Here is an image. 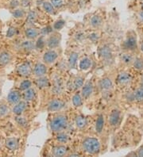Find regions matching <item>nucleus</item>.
Here are the masks:
<instances>
[{
	"label": "nucleus",
	"instance_id": "b1692460",
	"mask_svg": "<svg viewBox=\"0 0 143 157\" xmlns=\"http://www.w3.org/2000/svg\"><path fill=\"white\" fill-rule=\"evenodd\" d=\"M92 66V59L88 57L83 58L80 62L79 67H80V70L82 71H88L89 70Z\"/></svg>",
	"mask_w": 143,
	"mask_h": 157
},
{
	"label": "nucleus",
	"instance_id": "c9c22d12",
	"mask_svg": "<svg viewBox=\"0 0 143 157\" xmlns=\"http://www.w3.org/2000/svg\"><path fill=\"white\" fill-rule=\"evenodd\" d=\"M15 121L19 126L22 127V128H25V127L27 126V120L26 119V117H22L21 115H16L15 117Z\"/></svg>",
	"mask_w": 143,
	"mask_h": 157
},
{
	"label": "nucleus",
	"instance_id": "58836bf2",
	"mask_svg": "<svg viewBox=\"0 0 143 157\" xmlns=\"http://www.w3.org/2000/svg\"><path fill=\"white\" fill-rule=\"evenodd\" d=\"M12 15L15 18H22L25 17L26 12L23 9H14L12 12Z\"/></svg>",
	"mask_w": 143,
	"mask_h": 157
},
{
	"label": "nucleus",
	"instance_id": "8fccbe9b",
	"mask_svg": "<svg viewBox=\"0 0 143 157\" xmlns=\"http://www.w3.org/2000/svg\"><path fill=\"white\" fill-rule=\"evenodd\" d=\"M137 156H141L143 157V147H141L137 152Z\"/></svg>",
	"mask_w": 143,
	"mask_h": 157
},
{
	"label": "nucleus",
	"instance_id": "2f4dec72",
	"mask_svg": "<svg viewBox=\"0 0 143 157\" xmlns=\"http://www.w3.org/2000/svg\"><path fill=\"white\" fill-rule=\"evenodd\" d=\"M38 18V13L35 10H31L28 13L26 17V24L28 25H33L36 21Z\"/></svg>",
	"mask_w": 143,
	"mask_h": 157
},
{
	"label": "nucleus",
	"instance_id": "2eb2a0df",
	"mask_svg": "<svg viewBox=\"0 0 143 157\" xmlns=\"http://www.w3.org/2000/svg\"><path fill=\"white\" fill-rule=\"evenodd\" d=\"M113 86L114 85H113L112 80L108 77L103 78L99 81V87L102 90H104V91H109V90H112Z\"/></svg>",
	"mask_w": 143,
	"mask_h": 157
},
{
	"label": "nucleus",
	"instance_id": "ea45409f",
	"mask_svg": "<svg viewBox=\"0 0 143 157\" xmlns=\"http://www.w3.org/2000/svg\"><path fill=\"white\" fill-rule=\"evenodd\" d=\"M65 25V21L63 19H59L57 20V21H56L55 22H54V25H53V29H54V30H61V29H63L64 26Z\"/></svg>",
	"mask_w": 143,
	"mask_h": 157
},
{
	"label": "nucleus",
	"instance_id": "c756f323",
	"mask_svg": "<svg viewBox=\"0 0 143 157\" xmlns=\"http://www.w3.org/2000/svg\"><path fill=\"white\" fill-rule=\"evenodd\" d=\"M104 126V117L103 115H99L95 122V130L98 133H101Z\"/></svg>",
	"mask_w": 143,
	"mask_h": 157
},
{
	"label": "nucleus",
	"instance_id": "7c9ffc66",
	"mask_svg": "<svg viewBox=\"0 0 143 157\" xmlns=\"http://www.w3.org/2000/svg\"><path fill=\"white\" fill-rule=\"evenodd\" d=\"M84 84V78L82 76H76L73 79V85H74V90H77L82 88Z\"/></svg>",
	"mask_w": 143,
	"mask_h": 157
},
{
	"label": "nucleus",
	"instance_id": "603ef678",
	"mask_svg": "<svg viewBox=\"0 0 143 157\" xmlns=\"http://www.w3.org/2000/svg\"><path fill=\"white\" fill-rule=\"evenodd\" d=\"M140 48H141V51L143 52V42L141 44V46H140Z\"/></svg>",
	"mask_w": 143,
	"mask_h": 157
},
{
	"label": "nucleus",
	"instance_id": "4468645a",
	"mask_svg": "<svg viewBox=\"0 0 143 157\" xmlns=\"http://www.w3.org/2000/svg\"><path fill=\"white\" fill-rule=\"evenodd\" d=\"M27 107L26 101L25 100H21L18 103L14 105V107L12 109V112L15 115H22V113L25 111Z\"/></svg>",
	"mask_w": 143,
	"mask_h": 157
},
{
	"label": "nucleus",
	"instance_id": "393cba45",
	"mask_svg": "<svg viewBox=\"0 0 143 157\" xmlns=\"http://www.w3.org/2000/svg\"><path fill=\"white\" fill-rule=\"evenodd\" d=\"M78 58H79L78 52H71L70 56H69V59H68V67H69V68H74V67L76 66Z\"/></svg>",
	"mask_w": 143,
	"mask_h": 157
},
{
	"label": "nucleus",
	"instance_id": "c03bdc74",
	"mask_svg": "<svg viewBox=\"0 0 143 157\" xmlns=\"http://www.w3.org/2000/svg\"><path fill=\"white\" fill-rule=\"evenodd\" d=\"M53 27L51 26H46L45 27V28H43V29H42V36H49V35L50 34V33H53Z\"/></svg>",
	"mask_w": 143,
	"mask_h": 157
},
{
	"label": "nucleus",
	"instance_id": "cd10ccee",
	"mask_svg": "<svg viewBox=\"0 0 143 157\" xmlns=\"http://www.w3.org/2000/svg\"><path fill=\"white\" fill-rule=\"evenodd\" d=\"M83 100H84V98H83L81 94H80V93H76L73 96V98H72L73 105H74L75 107H80L83 105Z\"/></svg>",
	"mask_w": 143,
	"mask_h": 157
},
{
	"label": "nucleus",
	"instance_id": "7ed1b4c3",
	"mask_svg": "<svg viewBox=\"0 0 143 157\" xmlns=\"http://www.w3.org/2000/svg\"><path fill=\"white\" fill-rule=\"evenodd\" d=\"M61 36L59 33H50L46 39V46L50 49L57 48L61 44Z\"/></svg>",
	"mask_w": 143,
	"mask_h": 157
},
{
	"label": "nucleus",
	"instance_id": "f03ea898",
	"mask_svg": "<svg viewBox=\"0 0 143 157\" xmlns=\"http://www.w3.org/2000/svg\"><path fill=\"white\" fill-rule=\"evenodd\" d=\"M68 126H69L68 118H67L65 115L63 114L57 115L56 117L52 119V121H50V130L52 132H56V133L63 132L68 128Z\"/></svg>",
	"mask_w": 143,
	"mask_h": 157
},
{
	"label": "nucleus",
	"instance_id": "20e7f679",
	"mask_svg": "<svg viewBox=\"0 0 143 157\" xmlns=\"http://www.w3.org/2000/svg\"><path fill=\"white\" fill-rule=\"evenodd\" d=\"M99 56L104 62H109L112 60L113 52L111 47L107 44L102 45L99 49Z\"/></svg>",
	"mask_w": 143,
	"mask_h": 157
},
{
	"label": "nucleus",
	"instance_id": "5fc2aeb1",
	"mask_svg": "<svg viewBox=\"0 0 143 157\" xmlns=\"http://www.w3.org/2000/svg\"><path fill=\"white\" fill-rule=\"evenodd\" d=\"M0 147H1V144H0Z\"/></svg>",
	"mask_w": 143,
	"mask_h": 157
},
{
	"label": "nucleus",
	"instance_id": "9b49d317",
	"mask_svg": "<svg viewBox=\"0 0 143 157\" xmlns=\"http://www.w3.org/2000/svg\"><path fill=\"white\" fill-rule=\"evenodd\" d=\"M22 94L19 90H10L7 95V101L11 105H15L19 101H21Z\"/></svg>",
	"mask_w": 143,
	"mask_h": 157
},
{
	"label": "nucleus",
	"instance_id": "e433bc0d",
	"mask_svg": "<svg viewBox=\"0 0 143 157\" xmlns=\"http://www.w3.org/2000/svg\"><path fill=\"white\" fill-rule=\"evenodd\" d=\"M31 86H32V82L30 80H29V79H25L22 82H21V83L19 85V89H20V90L24 91L27 89L30 88Z\"/></svg>",
	"mask_w": 143,
	"mask_h": 157
},
{
	"label": "nucleus",
	"instance_id": "49530a36",
	"mask_svg": "<svg viewBox=\"0 0 143 157\" xmlns=\"http://www.w3.org/2000/svg\"><path fill=\"white\" fill-rule=\"evenodd\" d=\"M88 37H89V39L92 40V41H93V42H95L96 40H98L99 36V34H98L97 33H92L91 34H89Z\"/></svg>",
	"mask_w": 143,
	"mask_h": 157
},
{
	"label": "nucleus",
	"instance_id": "f3484780",
	"mask_svg": "<svg viewBox=\"0 0 143 157\" xmlns=\"http://www.w3.org/2000/svg\"><path fill=\"white\" fill-rule=\"evenodd\" d=\"M25 36L26 38L29 40H34L39 36V31L34 27L30 26L26 29Z\"/></svg>",
	"mask_w": 143,
	"mask_h": 157
},
{
	"label": "nucleus",
	"instance_id": "a878e982",
	"mask_svg": "<svg viewBox=\"0 0 143 157\" xmlns=\"http://www.w3.org/2000/svg\"><path fill=\"white\" fill-rule=\"evenodd\" d=\"M90 25L93 27L94 29H99L103 25V19L99 15H94L90 19Z\"/></svg>",
	"mask_w": 143,
	"mask_h": 157
},
{
	"label": "nucleus",
	"instance_id": "37998d69",
	"mask_svg": "<svg viewBox=\"0 0 143 157\" xmlns=\"http://www.w3.org/2000/svg\"><path fill=\"white\" fill-rule=\"evenodd\" d=\"M17 32L18 29H16L15 27H10L7 32H6V36L9 37V38H11V37H13V36L17 34Z\"/></svg>",
	"mask_w": 143,
	"mask_h": 157
},
{
	"label": "nucleus",
	"instance_id": "ddd939ff",
	"mask_svg": "<svg viewBox=\"0 0 143 157\" xmlns=\"http://www.w3.org/2000/svg\"><path fill=\"white\" fill-rule=\"evenodd\" d=\"M121 120V113L118 109H114L109 117V123L111 126H116L119 124Z\"/></svg>",
	"mask_w": 143,
	"mask_h": 157
},
{
	"label": "nucleus",
	"instance_id": "09e8293b",
	"mask_svg": "<svg viewBox=\"0 0 143 157\" xmlns=\"http://www.w3.org/2000/svg\"><path fill=\"white\" fill-rule=\"evenodd\" d=\"M21 4L22 6H24V7H27V6H30V0H22Z\"/></svg>",
	"mask_w": 143,
	"mask_h": 157
},
{
	"label": "nucleus",
	"instance_id": "4be33fe9",
	"mask_svg": "<svg viewBox=\"0 0 143 157\" xmlns=\"http://www.w3.org/2000/svg\"><path fill=\"white\" fill-rule=\"evenodd\" d=\"M75 124L80 129H84L86 128L87 124H88V121L84 116L83 115H78L75 119Z\"/></svg>",
	"mask_w": 143,
	"mask_h": 157
},
{
	"label": "nucleus",
	"instance_id": "3c124183",
	"mask_svg": "<svg viewBox=\"0 0 143 157\" xmlns=\"http://www.w3.org/2000/svg\"><path fill=\"white\" fill-rule=\"evenodd\" d=\"M139 17L140 19H141V21H143V12H141V13H139Z\"/></svg>",
	"mask_w": 143,
	"mask_h": 157
},
{
	"label": "nucleus",
	"instance_id": "39448f33",
	"mask_svg": "<svg viewBox=\"0 0 143 157\" xmlns=\"http://www.w3.org/2000/svg\"><path fill=\"white\" fill-rule=\"evenodd\" d=\"M33 68L30 63H22L17 67V74L19 76L29 77L32 74Z\"/></svg>",
	"mask_w": 143,
	"mask_h": 157
},
{
	"label": "nucleus",
	"instance_id": "473e14b6",
	"mask_svg": "<svg viewBox=\"0 0 143 157\" xmlns=\"http://www.w3.org/2000/svg\"><path fill=\"white\" fill-rule=\"evenodd\" d=\"M121 60L122 61V63H126V64H130V63H133V57L131 54L129 53V52H126V53H122L120 56Z\"/></svg>",
	"mask_w": 143,
	"mask_h": 157
},
{
	"label": "nucleus",
	"instance_id": "dca6fc26",
	"mask_svg": "<svg viewBox=\"0 0 143 157\" xmlns=\"http://www.w3.org/2000/svg\"><path fill=\"white\" fill-rule=\"evenodd\" d=\"M117 81L119 84L122 85V86L129 84L131 81V76H130V73L126 72V71L120 72L117 78Z\"/></svg>",
	"mask_w": 143,
	"mask_h": 157
},
{
	"label": "nucleus",
	"instance_id": "c85d7f7f",
	"mask_svg": "<svg viewBox=\"0 0 143 157\" xmlns=\"http://www.w3.org/2000/svg\"><path fill=\"white\" fill-rule=\"evenodd\" d=\"M56 139H57V142H59L60 144H63L68 143L69 140V135L65 133V132H57V135L56 136Z\"/></svg>",
	"mask_w": 143,
	"mask_h": 157
},
{
	"label": "nucleus",
	"instance_id": "6e6552de",
	"mask_svg": "<svg viewBox=\"0 0 143 157\" xmlns=\"http://www.w3.org/2000/svg\"><path fill=\"white\" fill-rule=\"evenodd\" d=\"M94 90V85L93 82L92 80L88 81L87 82H85L84 84V86H82L81 88V95H82L83 98L86 99V98H88L90 96L92 95V93H93Z\"/></svg>",
	"mask_w": 143,
	"mask_h": 157
},
{
	"label": "nucleus",
	"instance_id": "4c0bfd02",
	"mask_svg": "<svg viewBox=\"0 0 143 157\" xmlns=\"http://www.w3.org/2000/svg\"><path fill=\"white\" fill-rule=\"evenodd\" d=\"M134 99L137 101H143V85H141L134 93Z\"/></svg>",
	"mask_w": 143,
	"mask_h": 157
},
{
	"label": "nucleus",
	"instance_id": "a18cd8bd",
	"mask_svg": "<svg viewBox=\"0 0 143 157\" xmlns=\"http://www.w3.org/2000/svg\"><path fill=\"white\" fill-rule=\"evenodd\" d=\"M51 3L55 8H61L63 6V0H51Z\"/></svg>",
	"mask_w": 143,
	"mask_h": 157
},
{
	"label": "nucleus",
	"instance_id": "a211bd4d",
	"mask_svg": "<svg viewBox=\"0 0 143 157\" xmlns=\"http://www.w3.org/2000/svg\"><path fill=\"white\" fill-rule=\"evenodd\" d=\"M12 55L7 51H1L0 52V65L5 66L11 61Z\"/></svg>",
	"mask_w": 143,
	"mask_h": 157
},
{
	"label": "nucleus",
	"instance_id": "1a4fd4ad",
	"mask_svg": "<svg viewBox=\"0 0 143 157\" xmlns=\"http://www.w3.org/2000/svg\"><path fill=\"white\" fill-rule=\"evenodd\" d=\"M47 71L48 68L46 63H40V62L37 63L34 65V69H33V72H34V74L37 78L45 76L46 75V73H47Z\"/></svg>",
	"mask_w": 143,
	"mask_h": 157
},
{
	"label": "nucleus",
	"instance_id": "412c9836",
	"mask_svg": "<svg viewBox=\"0 0 143 157\" xmlns=\"http://www.w3.org/2000/svg\"><path fill=\"white\" fill-rule=\"evenodd\" d=\"M21 48L25 52H31L35 48V43L33 41V40L26 39L21 43Z\"/></svg>",
	"mask_w": 143,
	"mask_h": 157
},
{
	"label": "nucleus",
	"instance_id": "864d4df0",
	"mask_svg": "<svg viewBox=\"0 0 143 157\" xmlns=\"http://www.w3.org/2000/svg\"><path fill=\"white\" fill-rule=\"evenodd\" d=\"M0 94H1V90H0Z\"/></svg>",
	"mask_w": 143,
	"mask_h": 157
},
{
	"label": "nucleus",
	"instance_id": "bb28decb",
	"mask_svg": "<svg viewBox=\"0 0 143 157\" xmlns=\"http://www.w3.org/2000/svg\"><path fill=\"white\" fill-rule=\"evenodd\" d=\"M64 90V85L62 81L59 78H56L54 83V88L53 90L56 94H61Z\"/></svg>",
	"mask_w": 143,
	"mask_h": 157
},
{
	"label": "nucleus",
	"instance_id": "9d476101",
	"mask_svg": "<svg viewBox=\"0 0 143 157\" xmlns=\"http://www.w3.org/2000/svg\"><path fill=\"white\" fill-rule=\"evenodd\" d=\"M123 47L125 49L129 50V51L136 49V48H137V39H136L135 35H129L124 41Z\"/></svg>",
	"mask_w": 143,
	"mask_h": 157
},
{
	"label": "nucleus",
	"instance_id": "aec40b11",
	"mask_svg": "<svg viewBox=\"0 0 143 157\" xmlns=\"http://www.w3.org/2000/svg\"><path fill=\"white\" fill-rule=\"evenodd\" d=\"M5 146L7 149L10 151H14L18 147V140L15 137L7 138L5 141Z\"/></svg>",
	"mask_w": 143,
	"mask_h": 157
},
{
	"label": "nucleus",
	"instance_id": "5701e85b",
	"mask_svg": "<svg viewBox=\"0 0 143 157\" xmlns=\"http://www.w3.org/2000/svg\"><path fill=\"white\" fill-rule=\"evenodd\" d=\"M35 95H36V91H35L34 89L30 87V88L27 89V90L23 91V100H25L26 101H30L35 98Z\"/></svg>",
	"mask_w": 143,
	"mask_h": 157
},
{
	"label": "nucleus",
	"instance_id": "f704fd0d",
	"mask_svg": "<svg viewBox=\"0 0 143 157\" xmlns=\"http://www.w3.org/2000/svg\"><path fill=\"white\" fill-rule=\"evenodd\" d=\"M46 46V40H45L44 36L38 37L37 41L35 42V48L38 50H42Z\"/></svg>",
	"mask_w": 143,
	"mask_h": 157
},
{
	"label": "nucleus",
	"instance_id": "f8f14e48",
	"mask_svg": "<svg viewBox=\"0 0 143 157\" xmlns=\"http://www.w3.org/2000/svg\"><path fill=\"white\" fill-rule=\"evenodd\" d=\"M68 151H69V148L68 147L63 144H61V145H57L56 147H53L52 149V155L56 157H61L65 156L68 154Z\"/></svg>",
	"mask_w": 143,
	"mask_h": 157
},
{
	"label": "nucleus",
	"instance_id": "6ab92c4d",
	"mask_svg": "<svg viewBox=\"0 0 143 157\" xmlns=\"http://www.w3.org/2000/svg\"><path fill=\"white\" fill-rule=\"evenodd\" d=\"M35 84L38 86V88L40 89H45L47 88L50 86V82L49 80V78L47 77L42 76V77H38L37 78L36 81H35Z\"/></svg>",
	"mask_w": 143,
	"mask_h": 157
},
{
	"label": "nucleus",
	"instance_id": "a19ab883",
	"mask_svg": "<svg viewBox=\"0 0 143 157\" xmlns=\"http://www.w3.org/2000/svg\"><path fill=\"white\" fill-rule=\"evenodd\" d=\"M133 67L137 70H142L143 69V60L141 58H135L133 61Z\"/></svg>",
	"mask_w": 143,
	"mask_h": 157
},
{
	"label": "nucleus",
	"instance_id": "72a5a7b5",
	"mask_svg": "<svg viewBox=\"0 0 143 157\" xmlns=\"http://www.w3.org/2000/svg\"><path fill=\"white\" fill-rule=\"evenodd\" d=\"M43 9H44L46 13H50V14H54L55 13V7L50 2H43Z\"/></svg>",
	"mask_w": 143,
	"mask_h": 157
},
{
	"label": "nucleus",
	"instance_id": "de8ad7c7",
	"mask_svg": "<svg viewBox=\"0 0 143 157\" xmlns=\"http://www.w3.org/2000/svg\"><path fill=\"white\" fill-rule=\"evenodd\" d=\"M19 4H20V2H19L18 0H12L11 2H10V6L11 9H16L18 6H19Z\"/></svg>",
	"mask_w": 143,
	"mask_h": 157
},
{
	"label": "nucleus",
	"instance_id": "f257e3e1",
	"mask_svg": "<svg viewBox=\"0 0 143 157\" xmlns=\"http://www.w3.org/2000/svg\"><path fill=\"white\" fill-rule=\"evenodd\" d=\"M100 142L97 138L87 137L82 142V149L89 155H97L100 151Z\"/></svg>",
	"mask_w": 143,
	"mask_h": 157
},
{
	"label": "nucleus",
	"instance_id": "79ce46f5",
	"mask_svg": "<svg viewBox=\"0 0 143 157\" xmlns=\"http://www.w3.org/2000/svg\"><path fill=\"white\" fill-rule=\"evenodd\" d=\"M9 112L7 105L5 104H0V117H4Z\"/></svg>",
	"mask_w": 143,
	"mask_h": 157
},
{
	"label": "nucleus",
	"instance_id": "0eeeda50",
	"mask_svg": "<svg viewBox=\"0 0 143 157\" xmlns=\"http://www.w3.org/2000/svg\"><path fill=\"white\" fill-rule=\"evenodd\" d=\"M58 58V53L54 49H49L43 55L42 59L46 64H52L56 61Z\"/></svg>",
	"mask_w": 143,
	"mask_h": 157
},
{
	"label": "nucleus",
	"instance_id": "423d86ee",
	"mask_svg": "<svg viewBox=\"0 0 143 157\" xmlns=\"http://www.w3.org/2000/svg\"><path fill=\"white\" fill-rule=\"evenodd\" d=\"M65 101L59 98H55L50 101V103L48 105V110L50 112L60 111L65 107Z\"/></svg>",
	"mask_w": 143,
	"mask_h": 157
}]
</instances>
